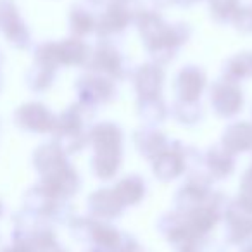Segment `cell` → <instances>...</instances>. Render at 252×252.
Masks as SVG:
<instances>
[{
  "label": "cell",
  "mask_w": 252,
  "mask_h": 252,
  "mask_svg": "<svg viewBox=\"0 0 252 252\" xmlns=\"http://www.w3.org/2000/svg\"><path fill=\"white\" fill-rule=\"evenodd\" d=\"M0 252H33V251H32V249H30L26 244H23V242H16L14 245H9V247H4Z\"/></svg>",
  "instance_id": "1"
},
{
  "label": "cell",
  "mask_w": 252,
  "mask_h": 252,
  "mask_svg": "<svg viewBox=\"0 0 252 252\" xmlns=\"http://www.w3.org/2000/svg\"><path fill=\"white\" fill-rule=\"evenodd\" d=\"M180 252H200V249H199V245H197V247H189V249H183V251H180Z\"/></svg>",
  "instance_id": "2"
},
{
  "label": "cell",
  "mask_w": 252,
  "mask_h": 252,
  "mask_svg": "<svg viewBox=\"0 0 252 252\" xmlns=\"http://www.w3.org/2000/svg\"><path fill=\"white\" fill-rule=\"evenodd\" d=\"M240 252H252V244H249V245H245L244 249H242Z\"/></svg>",
  "instance_id": "3"
},
{
  "label": "cell",
  "mask_w": 252,
  "mask_h": 252,
  "mask_svg": "<svg viewBox=\"0 0 252 252\" xmlns=\"http://www.w3.org/2000/svg\"><path fill=\"white\" fill-rule=\"evenodd\" d=\"M88 252H105V251H100V249H95V247H92Z\"/></svg>",
  "instance_id": "4"
},
{
  "label": "cell",
  "mask_w": 252,
  "mask_h": 252,
  "mask_svg": "<svg viewBox=\"0 0 252 252\" xmlns=\"http://www.w3.org/2000/svg\"><path fill=\"white\" fill-rule=\"evenodd\" d=\"M133 252H145V251H144V249H142V247H138L137 251H133Z\"/></svg>",
  "instance_id": "5"
},
{
  "label": "cell",
  "mask_w": 252,
  "mask_h": 252,
  "mask_svg": "<svg viewBox=\"0 0 252 252\" xmlns=\"http://www.w3.org/2000/svg\"><path fill=\"white\" fill-rule=\"evenodd\" d=\"M54 252H64V251H61V249H57V251H54Z\"/></svg>",
  "instance_id": "6"
}]
</instances>
